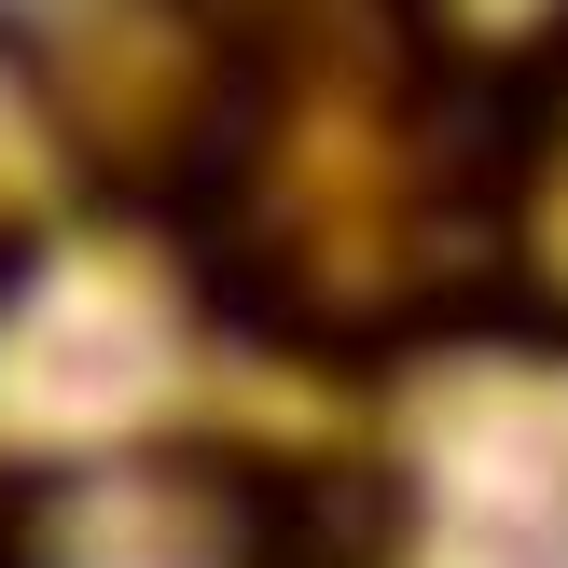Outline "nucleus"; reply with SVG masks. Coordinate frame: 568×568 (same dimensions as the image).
<instances>
[{
    "mask_svg": "<svg viewBox=\"0 0 568 568\" xmlns=\"http://www.w3.org/2000/svg\"><path fill=\"white\" fill-rule=\"evenodd\" d=\"M444 14H458V28H486V42H527V28H555L568 0H444Z\"/></svg>",
    "mask_w": 568,
    "mask_h": 568,
    "instance_id": "1",
    "label": "nucleus"
}]
</instances>
